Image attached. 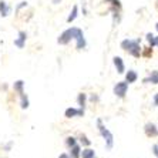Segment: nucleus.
I'll use <instances>...</instances> for the list:
<instances>
[{
  "mask_svg": "<svg viewBox=\"0 0 158 158\" xmlns=\"http://www.w3.org/2000/svg\"><path fill=\"white\" fill-rule=\"evenodd\" d=\"M97 127H98V130H100V134H101L107 141V150H111V148H113V143H114V137H113V134L104 127L103 121H101L100 118L97 120Z\"/></svg>",
  "mask_w": 158,
  "mask_h": 158,
  "instance_id": "nucleus-3",
  "label": "nucleus"
},
{
  "mask_svg": "<svg viewBox=\"0 0 158 158\" xmlns=\"http://www.w3.org/2000/svg\"><path fill=\"white\" fill-rule=\"evenodd\" d=\"M114 66H115V69H117V73H120V74L124 73L125 67H124V61H123L121 57H117V56H115L114 57Z\"/></svg>",
  "mask_w": 158,
  "mask_h": 158,
  "instance_id": "nucleus-6",
  "label": "nucleus"
},
{
  "mask_svg": "<svg viewBox=\"0 0 158 158\" xmlns=\"http://www.w3.org/2000/svg\"><path fill=\"white\" fill-rule=\"evenodd\" d=\"M71 39H76L77 40V48L81 50V48L85 47V40H84V34L81 31L80 29L77 27H71V29H67L66 31H63L59 37V43L60 44H67Z\"/></svg>",
  "mask_w": 158,
  "mask_h": 158,
  "instance_id": "nucleus-1",
  "label": "nucleus"
},
{
  "mask_svg": "<svg viewBox=\"0 0 158 158\" xmlns=\"http://www.w3.org/2000/svg\"><path fill=\"white\" fill-rule=\"evenodd\" d=\"M121 48L128 52L134 57H140L141 56V47H140V40H123L121 41Z\"/></svg>",
  "mask_w": 158,
  "mask_h": 158,
  "instance_id": "nucleus-2",
  "label": "nucleus"
},
{
  "mask_svg": "<svg viewBox=\"0 0 158 158\" xmlns=\"http://www.w3.org/2000/svg\"><path fill=\"white\" fill-rule=\"evenodd\" d=\"M0 11H2V16H7L9 15V7L6 6V3H4V2H2V3H0Z\"/></svg>",
  "mask_w": 158,
  "mask_h": 158,
  "instance_id": "nucleus-15",
  "label": "nucleus"
},
{
  "mask_svg": "<svg viewBox=\"0 0 158 158\" xmlns=\"http://www.w3.org/2000/svg\"><path fill=\"white\" fill-rule=\"evenodd\" d=\"M81 143L84 144V145H90V144H91V143H90V141L87 140V137H85V135H83V137H81Z\"/></svg>",
  "mask_w": 158,
  "mask_h": 158,
  "instance_id": "nucleus-20",
  "label": "nucleus"
},
{
  "mask_svg": "<svg viewBox=\"0 0 158 158\" xmlns=\"http://www.w3.org/2000/svg\"><path fill=\"white\" fill-rule=\"evenodd\" d=\"M154 106L155 107L158 106V94H155V96H154Z\"/></svg>",
  "mask_w": 158,
  "mask_h": 158,
  "instance_id": "nucleus-23",
  "label": "nucleus"
},
{
  "mask_svg": "<svg viewBox=\"0 0 158 158\" xmlns=\"http://www.w3.org/2000/svg\"><path fill=\"white\" fill-rule=\"evenodd\" d=\"M147 40H148V43L151 44V47H154V46H155V37L152 36L151 33L147 34Z\"/></svg>",
  "mask_w": 158,
  "mask_h": 158,
  "instance_id": "nucleus-18",
  "label": "nucleus"
},
{
  "mask_svg": "<svg viewBox=\"0 0 158 158\" xmlns=\"http://www.w3.org/2000/svg\"><path fill=\"white\" fill-rule=\"evenodd\" d=\"M155 44L158 46V37H155Z\"/></svg>",
  "mask_w": 158,
  "mask_h": 158,
  "instance_id": "nucleus-25",
  "label": "nucleus"
},
{
  "mask_svg": "<svg viewBox=\"0 0 158 158\" xmlns=\"http://www.w3.org/2000/svg\"><path fill=\"white\" fill-rule=\"evenodd\" d=\"M59 158H70V157H69L67 154H60V157H59Z\"/></svg>",
  "mask_w": 158,
  "mask_h": 158,
  "instance_id": "nucleus-24",
  "label": "nucleus"
},
{
  "mask_svg": "<svg viewBox=\"0 0 158 158\" xmlns=\"http://www.w3.org/2000/svg\"><path fill=\"white\" fill-rule=\"evenodd\" d=\"M154 154H155V157L158 158V144H155L154 145Z\"/></svg>",
  "mask_w": 158,
  "mask_h": 158,
  "instance_id": "nucleus-22",
  "label": "nucleus"
},
{
  "mask_svg": "<svg viewBox=\"0 0 158 158\" xmlns=\"http://www.w3.org/2000/svg\"><path fill=\"white\" fill-rule=\"evenodd\" d=\"M127 90H128V83L127 81H120L114 87V94L117 97H120V98H123L127 94Z\"/></svg>",
  "mask_w": 158,
  "mask_h": 158,
  "instance_id": "nucleus-4",
  "label": "nucleus"
},
{
  "mask_svg": "<svg viewBox=\"0 0 158 158\" xmlns=\"http://www.w3.org/2000/svg\"><path fill=\"white\" fill-rule=\"evenodd\" d=\"M144 57H150V56H152V47H147L145 50H144L143 53Z\"/></svg>",
  "mask_w": 158,
  "mask_h": 158,
  "instance_id": "nucleus-19",
  "label": "nucleus"
},
{
  "mask_svg": "<svg viewBox=\"0 0 158 158\" xmlns=\"http://www.w3.org/2000/svg\"><path fill=\"white\" fill-rule=\"evenodd\" d=\"M145 134H147L148 137H154V135H157V134H158L157 127H155L154 124H151V123L145 124Z\"/></svg>",
  "mask_w": 158,
  "mask_h": 158,
  "instance_id": "nucleus-7",
  "label": "nucleus"
},
{
  "mask_svg": "<svg viewBox=\"0 0 158 158\" xmlns=\"http://www.w3.org/2000/svg\"><path fill=\"white\" fill-rule=\"evenodd\" d=\"M107 2H113V4H115L117 7H121V4H120V0H107Z\"/></svg>",
  "mask_w": 158,
  "mask_h": 158,
  "instance_id": "nucleus-21",
  "label": "nucleus"
},
{
  "mask_svg": "<svg viewBox=\"0 0 158 158\" xmlns=\"http://www.w3.org/2000/svg\"><path fill=\"white\" fill-rule=\"evenodd\" d=\"M15 90L19 91L20 94H23V81H16L15 83Z\"/></svg>",
  "mask_w": 158,
  "mask_h": 158,
  "instance_id": "nucleus-16",
  "label": "nucleus"
},
{
  "mask_svg": "<svg viewBox=\"0 0 158 158\" xmlns=\"http://www.w3.org/2000/svg\"><path fill=\"white\" fill-rule=\"evenodd\" d=\"M157 30H158V24H157Z\"/></svg>",
  "mask_w": 158,
  "mask_h": 158,
  "instance_id": "nucleus-26",
  "label": "nucleus"
},
{
  "mask_svg": "<svg viewBox=\"0 0 158 158\" xmlns=\"http://www.w3.org/2000/svg\"><path fill=\"white\" fill-rule=\"evenodd\" d=\"M80 157L83 158H96V152L91 148H87V150H83L80 152Z\"/></svg>",
  "mask_w": 158,
  "mask_h": 158,
  "instance_id": "nucleus-9",
  "label": "nucleus"
},
{
  "mask_svg": "<svg viewBox=\"0 0 158 158\" xmlns=\"http://www.w3.org/2000/svg\"><path fill=\"white\" fill-rule=\"evenodd\" d=\"M77 101H78V106L81 107V108H84V106H85V94H78V97H77Z\"/></svg>",
  "mask_w": 158,
  "mask_h": 158,
  "instance_id": "nucleus-13",
  "label": "nucleus"
},
{
  "mask_svg": "<svg viewBox=\"0 0 158 158\" xmlns=\"http://www.w3.org/2000/svg\"><path fill=\"white\" fill-rule=\"evenodd\" d=\"M145 83H152V84H158V71H152L151 73V76H150V78H145Z\"/></svg>",
  "mask_w": 158,
  "mask_h": 158,
  "instance_id": "nucleus-11",
  "label": "nucleus"
},
{
  "mask_svg": "<svg viewBox=\"0 0 158 158\" xmlns=\"http://www.w3.org/2000/svg\"><path fill=\"white\" fill-rule=\"evenodd\" d=\"M76 17H77V6H74V7H73V11L70 13V16H69V19H67V22L71 23Z\"/></svg>",
  "mask_w": 158,
  "mask_h": 158,
  "instance_id": "nucleus-14",
  "label": "nucleus"
},
{
  "mask_svg": "<svg viewBox=\"0 0 158 158\" xmlns=\"http://www.w3.org/2000/svg\"><path fill=\"white\" fill-rule=\"evenodd\" d=\"M66 144L69 145V147H73L74 144H77V141H76V138H74V137H67Z\"/></svg>",
  "mask_w": 158,
  "mask_h": 158,
  "instance_id": "nucleus-17",
  "label": "nucleus"
},
{
  "mask_svg": "<svg viewBox=\"0 0 158 158\" xmlns=\"http://www.w3.org/2000/svg\"><path fill=\"white\" fill-rule=\"evenodd\" d=\"M84 114V110L83 108H67L66 110V113H64V115H66L67 118H73V117H81V115Z\"/></svg>",
  "mask_w": 158,
  "mask_h": 158,
  "instance_id": "nucleus-5",
  "label": "nucleus"
},
{
  "mask_svg": "<svg viewBox=\"0 0 158 158\" xmlns=\"http://www.w3.org/2000/svg\"><path fill=\"white\" fill-rule=\"evenodd\" d=\"M70 148H71V151H70L71 158H80V152H81L80 145H77V144H74L73 147H70Z\"/></svg>",
  "mask_w": 158,
  "mask_h": 158,
  "instance_id": "nucleus-10",
  "label": "nucleus"
},
{
  "mask_svg": "<svg viewBox=\"0 0 158 158\" xmlns=\"http://www.w3.org/2000/svg\"><path fill=\"white\" fill-rule=\"evenodd\" d=\"M24 40H26V33H24V31H20V39H19V40H16L15 44L17 46V47L22 48L23 46H24Z\"/></svg>",
  "mask_w": 158,
  "mask_h": 158,
  "instance_id": "nucleus-12",
  "label": "nucleus"
},
{
  "mask_svg": "<svg viewBox=\"0 0 158 158\" xmlns=\"http://www.w3.org/2000/svg\"><path fill=\"white\" fill-rule=\"evenodd\" d=\"M137 78H138V76H137V73L134 70H130L128 73H127V76H125V81L127 83H135L137 81Z\"/></svg>",
  "mask_w": 158,
  "mask_h": 158,
  "instance_id": "nucleus-8",
  "label": "nucleus"
}]
</instances>
